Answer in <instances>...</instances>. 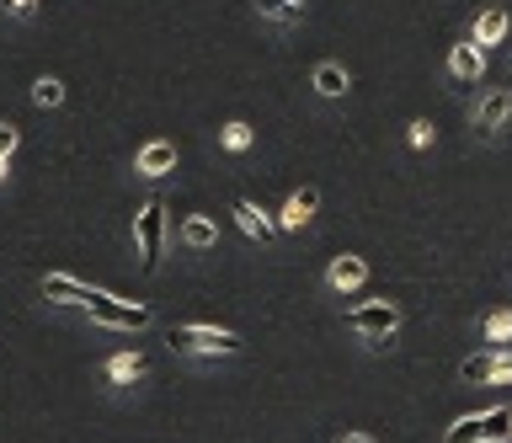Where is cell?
<instances>
[{"label":"cell","instance_id":"cell-1","mask_svg":"<svg viewBox=\"0 0 512 443\" xmlns=\"http://www.w3.org/2000/svg\"><path fill=\"white\" fill-rule=\"evenodd\" d=\"M171 347L176 353H198V358H224L240 347V337L224 326H171Z\"/></svg>","mask_w":512,"mask_h":443},{"label":"cell","instance_id":"cell-2","mask_svg":"<svg viewBox=\"0 0 512 443\" xmlns=\"http://www.w3.org/2000/svg\"><path fill=\"white\" fill-rule=\"evenodd\" d=\"M347 326L358 331L363 342L379 347V342H390L395 331H400V310L390 305V299H368V305H352L347 310Z\"/></svg>","mask_w":512,"mask_h":443},{"label":"cell","instance_id":"cell-3","mask_svg":"<svg viewBox=\"0 0 512 443\" xmlns=\"http://www.w3.org/2000/svg\"><path fill=\"white\" fill-rule=\"evenodd\" d=\"M86 315H91V321H102V326H112V331H139V326H150V310H144V305H123V299H112V294H102V289H91Z\"/></svg>","mask_w":512,"mask_h":443},{"label":"cell","instance_id":"cell-4","mask_svg":"<svg viewBox=\"0 0 512 443\" xmlns=\"http://www.w3.org/2000/svg\"><path fill=\"white\" fill-rule=\"evenodd\" d=\"M134 241H139V262L155 267L160 262V246H166V203H160V198H150L134 214Z\"/></svg>","mask_w":512,"mask_h":443},{"label":"cell","instance_id":"cell-5","mask_svg":"<svg viewBox=\"0 0 512 443\" xmlns=\"http://www.w3.org/2000/svg\"><path fill=\"white\" fill-rule=\"evenodd\" d=\"M459 379H464V385H502V379H512V353H507V347H491V353L464 358Z\"/></svg>","mask_w":512,"mask_h":443},{"label":"cell","instance_id":"cell-6","mask_svg":"<svg viewBox=\"0 0 512 443\" xmlns=\"http://www.w3.org/2000/svg\"><path fill=\"white\" fill-rule=\"evenodd\" d=\"M512 123V91H486V97L475 102V134L480 139H502Z\"/></svg>","mask_w":512,"mask_h":443},{"label":"cell","instance_id":"cell-7","mask_svg":"<svg viewBox=\"0 0 512 443\" xmlns=\"http://www.w3.org/2000/svg\"><path fill=\"white\" fill-rule=\"evenodd\" d=\"M448 75H454V81H480V75H486V49L454 43V49H448Z\"/></svg>","mask_w":512,"mask_h":443},{"label":"cell","instance_id":"cell-8","mask_svg":"<svg viewBox=\"0 0 512 443\" xmlns=\"http://www.w3.org/2000/svg\"><path fill=\"white\" fill-rule=\"evenodd\" d=\"M43 299H48V305H86L91 289L80 278H70V273H48L43 278Z\"/></svg>","mask_w":512,"mask_h":443},{"label":"cell","instance_id":"cell-9","mask_svg":"<svg viewBox=\"0 0 512 443\" xmlns=\"http://www.w3.org/2000/svg\"><path fill=\"white\" fill-rule=\"evenodd\" d=\"M315 203H320V198H315V187H299V193L283 203V214H278V230H304V225L315 219Z\"/></svg>","mask_w":512,"mask_h":443},{"label":"cell","instance_id":"cell-10","mask_svg":"<svg viewBox=\"0 0 512 443\" xmlns=\"http://www.w3.org/2000/svg\"><path fill=\"white\" fill-rule=\"evenodd\" d=\"M235 219H240V230H246L251 235V241H272V235H278V219H267L262 209H256V203L251 198H240L235 203V209H230Z\"/></svg>","mask_w":512,"mask_h":443},{"label":"cell","instance_id":"cell-11","mask_svg":"<svg viewBox=\"0 0 512 443\" xmlns=\"http://www.w3.org/2000/svg\"><path fill=\"white\" fill-rule=\"evenodd\" d=\"M507 11L502 6H491V11H480V17H475V33H470V43H475V49H491V43H502L507 38Z\"/></svg>","mask_w":512,"mask_h":443},{"label":"cell","instance_id":"cell-12","mask_svg":"<svg viewBox=\"0 0 512 443\" xmlns=\"http://www.w3.org/2000/svg\"><path fill=\"white\" fill-rule=\"evenodd\" d=\"M171 166H176V145H171V139H150V145L139 150V171H144V177H166Z\"/></svg>","mask_w":512,"mask_h":443},{"label":"cell","instance_id":"cell-13","mask_svg":"<svg viewBox=\"0 0 512 443\" xmlns=\"http://www.w3.org/2000/svg\"><path fill=\"white\" fill-rule=\"evenodd\" d=\"M363 278H368V262H363V257H336L331 273H326V283H331V289H342V294L358 289Z\"/></svg>","mask_w":512,"mask_h":443},{"label":"cell","instance_id":"cell-14","mask_svg":"<svg viewBox=\"0 0 512 443\" xmlns=\"http://www.w3.org/2000/svg\"><path fill=\"white\" fill-rule=\"evenodd\" d=\"M139 374H144V358L134 353V347H128V353H112V358H107V379H112V385H134Z\"/></svg>","mask_w":512,"mask_h":443},{"label":"cell","instance_id":"cell-15","mask_svg":"<svg viewBox=\"0 0 512 443\" xmlns=\"http://www.w3.org/2000/svg\"><path fill=\"white\" fill-rule=\"evenodd\" d=\"M443 443H486V411H480V417H459L443 433Z\"/></svg>","mask_w":512,"mask_h":443},{"label":"cell","instance_id":"cell-16","mask_svg":"<svg viewBox=\"0 0 512 443\" xmlns=\"http://www.w3.org/2000/svg\"><path fill=\"white\" fill-rule=\"evenodd\" d=\"M315 91L320 97H347V70L342 65H320L315 70Z\"/></svg>","mask_w":512,"mask_h":443},{"label":"cell","instance_id":"cell-17","mask_svg":"<svg viewBox=\"0 0 512 443\" xmlns=\"http://www.w3.org/2000/svg\"><path fill=\"white\" fill-rule=\"evenodd\" d=\"M256 11H262L267 22H278V27H294L304 17V6H288V0H256Z\"/></svg>","mask_w":512,"mask_h":443},{"label":"cell","instance_id":"cell-18","mask_svg":"<svg viewBox=\"0 0 512 443\" xmlns=\"http://www.w3.org/2000/svg\"><path fill=\"white\" fill-rule=\"evenodd\" d=\"M182 241L187 246H214V219H203V214H192V219H182Z\"/></svg>","mask_w":512,"mask_h":443},{"label":"cell","instance_id":"cell-19","mask_svg":"<svg viewBox=\"0 0 512 443\" xmlns=\"http://www.w3.org/2000/svg\"><path fill=\"white\" fill-rule=\"evenodd\" d=\"M480 331H486V342H491V347H507V342H512V310L486 315V326H480Z\"/></svg>","mask_w":512,"mask_h":443},{"label":"cell","instance_id":"cell-20","mask_svg":"<svg viewBox=\"0 0 512 443\" xmlns=\"http://www.w3.org/2000/svg\"><path fill=\"white\" fill-rule=\"evenodd\" d=\"M512 438V406L486 411V443H507Z\"/></svg>","mask_w":512,"mask_h":443},{"label":"cell","instance_id":"cell-21","mask_svg":"<svg viewBox=\"0 0 512 443\" xmlns=\"http://www.w3.org/2000/svg\"><path fill=\"white\" fill-rule=\"evenodd\" d=\"M32 102H38V107H59L64 102V81H54V75L32 81Z\"/></svg>","mask_w":512,"mask_h":443},{"label":"cell","instance_id":"cell-22","mask_svg":"<svg viewBox=\"0 0 512 443\" xmlns=\"http://www.w3.org/2000/svg\"><path fill=\"white\" fill-rule=\"evenodd\" d=\"M224 150H246L251 145V123H224Z\"/></svg>","mask_w":512,"mask_h":443},{"label":"cell","instance_id":"cell-23","mask_svg":"<svg viewBox=\"0 0 512 443\" xmlns=\"http://www.w3.org/2000/svg\"><path fill=\"white\" fill-rule=\"evenodd\" d=\"M6 11L16 22H32V17H38V0H6Z\"/></svg>","mask_w":512,"mask_h":443},{"label":"cell","instance_id":"cell-24","mask_svg":"<svg viewBox=\"0 0 512 443\" xmlns=\"http://www.w3.org/2000/svg\"><path fill=\"white\" fill-rule=\"evenodd\" d=\"M22 145V134H16V123H0V155L11 161V150Z\"/></svg>","mask_w":512,"mask_h":443},{"label":"cell","instance_id":"cell-25","mask_svg":"<svg viewBox=\"0 0 512 443\" xmlns=\"http://www.w3.org/2000/svg\"><path fill=\"white\" fill-rule=\"evenodd\" d=\"M411 145H416V150H427V145H432V123H427V118H416V123H411Z\"/></svg>","mask_w":512,"mask_h":443},{"label":"cell","instance_id":"cell-26","mask_svg":"<svg viewBox=\"0 0 512 443\" xmlns=\"http://www.w3.org/2000/svg\"><path fill=\"white\" fill-rule=\"evenodd\" d=\"M342 443H374V438H363V433H347Z\"/></svg>","mask_w":512,"mask_h":443},{"label":"cell","instance_id":"cell-27","mask_svg":"<svg viewBox=\"0 0 512 443\" xmlns=\"http://www.w3.org/2000/svg\"><path fill=\"white\" fill-rule=\"evenodd\" d=\"M0 182H6V155H0Z\"/></svg>","mask_w":512,"mask_h":443},{"label":"cell","instance_id":"cell-28","mask_svg":"<svg viewBox=\"0 0 512 443\" xmlns=\"http://www.w3.org/2000/svg\"><path fill=\"white\" fill-rule=\"evenodd\" d=\"M288 6H304V0H288Z\"/></svg>","mask_w":512,"mask_h":443}]
</instances>
